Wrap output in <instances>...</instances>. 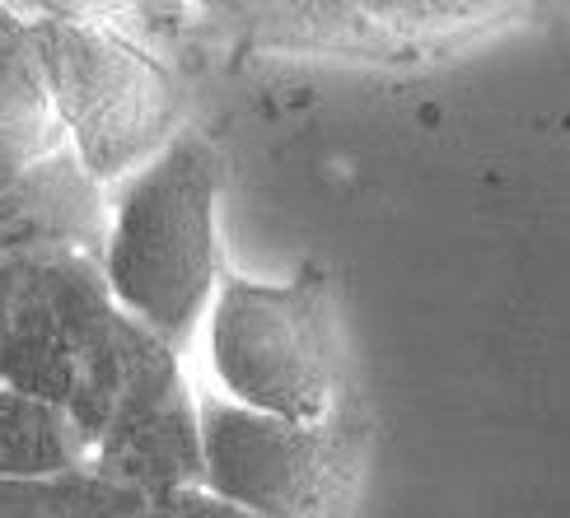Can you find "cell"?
<instances>
[{
	"mask_svg": "<svg viewBox=\"0 0 570 518\" xmlns=\"http://www.w3.org/2000/svg\"><path fill=\"white\" fill-rule=\"evenodd\" d=\"M220 178L225 163L216 146L183 131L146 169L117 182L112 197L104 248L108 290L174 350L187 346L220 295Z\"/></svg>",
	"mask_w": 570,
	"mask_h": 518,
	"instance_id": "6da1fadb",
	"label": "cell"
},
{
	"mask_svg": "<svg viewBox=\"0 0 570 518\" xmlns=\"http://www.w3.org/2000/svg\"><path fill=\"white\" fill-rule=\"evenodd\" d=\"M29 19V14H23ZM33 23L38 61L66 146L94 182H127L174 140V80L122 33L42 10Z\"/></svg>",
	"mask_w": 570,
	"mask_h": 518,
	"instance_id": "7a4b0ae2",
	"label": "cell"
},
{
	"mask_svg": "<svg viewBox=\"0 0 570 518\" xmlns=\"http://www.w3.org/2000/svg\"><path fill=\"white\" fill-rule=\"evenodd\" d=\"M210 369L229 402L318 426L332 402V337L318 280H220L206 322Z\"/></svg>",
	"mask_w": 570,
	"mask_h": 518,
	"instance_id": "3957f363",
	"label": "cell"
},
{
	"mask_svg": "<svg viewBox=\"0 0 570 518\" xmlns=\"http://www.w3.org/2000/svg\"><path fill=\"white\" fill-rule=\"evenodd\" d=\"M206 490L257 518H323L332 496V449L318 426L197 397Z\"/></svg>",
	"mask_w": 570,
	"mask_h": 518,
	"instance_id": "277c9868",
	"label": "cell"
},
{
	"mask_svg": "<svg viewBox=\"0 0 570 518\" xmlns=\"http://www.w3.org/2000/svg\"><path fill=\"white\" fill-rule=\"evenodd\" d=\"M112 206L80 155L57 146L0 192V262L42 252H85L104 262Z\"/></svg>",
	"mask_w": 570,
	"mask_h": 518,
	"instance_id": "5b68a950",
	"label": "cell"
},
{
	"mask_svg": "<svg viewBox=\"0 0 570 518\" xmlns=\"http://www.w3.org/2000/svg\"><path fill=\"white\" fill-rule=\"evenodd\" d=\"M76 472H99L94 444L76 426V416L42 397L0 388V477L52 481Z\"/></svg>",
	"mask_w": 570,
	"mask_h": 518,
	"instance_id": "8992f818",
	"label": "cell"
},
{
	"mask_svg": "<svg viewBox=\"0 0 570 518\" xmlns=\"http://www.w3.org/2000/svg\"><path fill=\"white\" fill-rule=\"evenodd\" d=\"M146 496L104 472H76L52 481L0 477V518H140Z\"/></svg>",
	"mask_w": 570,
	"mask_h": 518,
	"instance_id": "52a82bcc",
	"label": "cell"
},
{
	"mask_svg": "<svg viewBox=\"0 0 570 518\" xmlns=\"http://www.w3.org/2000/svg\"><path fill=\"white\" fill-rule=\"evenodd\" d=\"M0 131H19V136L57 131L33 23L10 6H0Z\"/></svg>",
	"mask_w": 570,
	"mask_h": 518,
	"instance_id": "ba28073f",
	"label": "cell"
},
{
	"mask_svg": "<svg viewBox=\"0 0 570 518\" xmlns=\"http://www.w3.org/2000/svg\"><path fill=\"white\" fill-rule=\"evenodd\" d=\"M140 518H257V514L229 505L220 496H210L206 486H193V490H169V496H155Z\"/></svg>",
	"mask_w": 570,
	"mask_h": 518,
	"instance_id": "9c48e42d",
	"label": "cell"
},
{
	"mask_svg": "<svg viewBox=\"0 0 570 518\" xmlns=\"http://www.w3.org/2000/svg\"><path fill=\"white\" fill-rule=\"evenodd\" d=\"M66 146V131H47V136H19V131H0V192L23 178V169H33L42 155H52Z\"/></svg>",
	"mask_w": 570,
	"mask_h": 518,
	"instance_id": "30bf717a",
	"label": "cell"
}]
</instances>
